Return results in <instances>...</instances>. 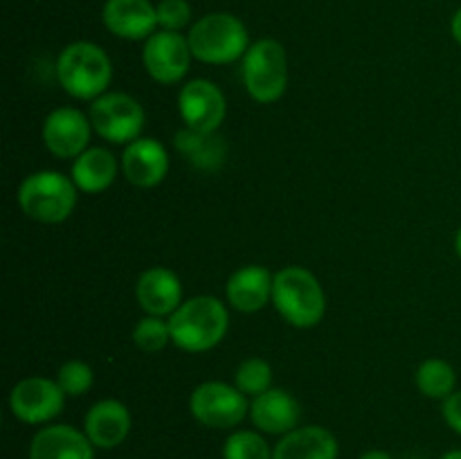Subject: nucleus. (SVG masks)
<instances>
[{"label": "nucleus", "instance_id": "423d86ee", "mask_svg": "<svg viewBox=\"0 0 461 459\" xmlns=\"http://www.w3.org/2000/svg\"><path fill=\"white\" fill-rule=\"evenodd\" d=\"M243 86L257 104H275L288 88V54L275 39H261L243 57Z\"/></svg>", "mask_w": 461, "mask_h": 459}, {"label": "nucleus", "instance_id": "f8f14e48", "mask_svg": "<svg viewBox=\"0 0 461 459\" xmlns=\"http://www.w3.org/2000/svg\"><path fill=\"white\" fill-rule=\"evenodd\" d=\"M90 130H93L90 117L84 115L79 108H54L43 122V144L52 156L61 160L79 158L88 148Z\"/></svg>", "mask_w": 461, "mask_h": 459}, {"label": "nucleus", "instance_id": "f257e3e1", "mask_svg": "<svg viewBox=\"0 0 461 459\" xmlns=\"http://www.w3.org/2000/svg\"><path fill=\"white\" fill-rule=\"evenodd\" d=\"M171 345L187 354H203L219 345L230 328V313L219 297L198 295L185 300L169 315Z\"/></svg>", "mask_w": 461, "mask_h": 459}, {"label": "nucleus", "instance_id": "4468645a", "mask_svg": "<svg viewBox=\"0 0 461 459\" xmlns=\"http://www.w3.org/2000/svg\"><path fill=\"white\" fill-rule=\"evenodd\" d=\"M135 300L147 315L169 318L183 304V284L174 270L165 266H153L138 277Z\"/></svg>", "mask_w": 461, "mask_h": 459}, {"label": "nucleus", "instance_id": "cd10ccee", "mask_svg": "<svg viewBox=\"0 0 461 459\" xmlns=\"http://www.w3.org/2000/svg\"><path fill=\"white\" fill-rule=\"evenodd\" d=\"M158 27L167 32H180L192 21V7L187 0H160L156 4Z\"/></svg>", "mask_w": 461, "mask_h": 459}, {"label": "nucleus", "instance_id": "c756f323", "mask_svg": "<svg viewBox=\"0 0 461 459\" xmlns=\"http://www.w3.org/2000/svg\"><path fill=\"white\" fill-rule=\"evenodd\" d=\"M450 32H453V39L461 45V7L455 12L453 21H450Z\"/></svg>", "mask_w": 461, "mask_h": 459}, {"label": "nucleus", "instance_id": "6ab92c4d", "mask_svg": "<svg viewBox=\"0 0 461 459\" xmlns=\"http://www.w3.org/2000/svg\"><path fill=\"white\" fill-rule=\"evenodd\" d=\"M93 448L86 432L57 423L36 432L30 444V459H95Z\"/></svg>", "mask_w": 461, "mask_h": 459}, {"label": "nucleus", "instance_id": "9d476101", "mask_svg": "<svg viewBox=\"0 0 461 459\" xmlns=\"http://www.w3.org/2000/svg\"><path fill=\"white\" fill-rule=\"evenodd\" d=\"M192 48L180 32L160 30L149 36L142 50V61L149 76L162 86H174L189 72Z\"/></svg>", "mask_w": 461, "mask_h": 459}, {"label": "nucleus", "instance_id": "5701e85b", "mask_svg": "<svg viewBox=\"0 0 461 459\" xmlns=\"http://www.w3.org/2000/svg\"><path fill=\"white\" fill-rule=\"evenodd\" d=\"M414 382H417L419 392L428 399H448L457 385V374L450 363L441 358H428L419 364L417 374H414Z\"/></svg>", "mask_w": 461, "mask_h": 459}, {"label": "nucleus", "instance_id": "a878e982", "mask_svg": "<svg viewBox=\"0 0 461 459\" xmlns=\"http://www.w3.org/2000/svg\"><path fill=\"white\" fill-rule=\"evenodd\" d=\"M223 459H273V450L259 432L237 430L225 441Z\"/></svg>", "mask_w": 461, "mask_h": 459}, {"label": "nucleus", "instance_id": "7c9ffc66", "mask_svg": "<svg viewBox=\"0 0 461 459\" xmlns=\"http://www.w3.org/2000/svg\"><path fill=\"white\" fill-rule=\"evenodd\" d=\"M360 459H394V457H392L390 453H385V450H367Z\"/></svg>", "mask_w": 461, "mask_h": 459}, {"label": "nucleus", "instance_id": "1a4fd4ad", "mask_svg": "<svg viewBox=\"0 0 461 459\" xmlns=\"http://www.w3.org/2000/svg\"><path fill=\"white\" fill-rule=\"evenodd\" d=\"M66 392L57 381L45 376H30L16 382L9 394V410L18 421L39 426L57 418L66 405Z\"/></svg>", "mask_w": 461, "mask_h": 459}, {"label": "nucleus", "instance_id": "f3484780", "mask_svg": "<svg viewBox=\"0 0 461 459\" xmlns=\"http://www.w3.org/2000/svg\"><path fill=\"white\" fill-rule=\"evenodd\" d=\"M84 432L95 448H117L131 432L129 408L117 399L97 400L86 414Z\"/></svg>", "mask_w": 461, "mask_h": 459}, {"label": "nucleus", "instance_id": "2f4dec72", "mask_svg": "<svg viewBox=\"0 0 461 459\" xmlns=\"http://www.w3.org/2000/svg\"><path fill=\"white\" fill-rule=\"evenodd\" d=\"M441 459H461V448L459 450H450V453H446Z\"/></svg>", "mask_w": 461, "mask_h": 459}, {"label": "nucleus", "instance_id": "0eeeda50", "mask_svg": "<svg viewBox=\"0 0 461 459\" xmlns=\"http://www.w3.org/2000/svg\"><path fill=\"white\" fill-rule=\"evenodd\" d=\"M189 412L201 426L230 430L250 414V403L237 385L207 381L201 382L189 396Z\"/></svg>", "mask_w": 461, "mask_h": 459}, {"label": "nucleus", "instance_id": "412c9836", "mask_svg": "<svg viewBox=\"0 0 461 459\" xmlns=\"http://www.w3.org/2000/svg\"><path fill=\"white\" fill-rule=\"evenodd\" d=\"M122 166L117 165L115 156L108 148L88 147L79 158L72 162L70 178L75 180L77 189L84 194H102L115 183L117 171Z\"/></svg>", "mask_w": 461, "mask_h": 459}, {"label": "nucleus", "instance_id": "9b49d317", "mask_svg": "<svg viewBox=\"0 0 461 459\" xmlns=\"http://www.w3.org/2000/svg\"><path fill=\"white\" fill-rule=\"evenodd\" d=\"M178 111L185 126L203 133H214L223 124L228 102L219 86L210 79H192L180 88Z\"/></svg>", "mask_w": 461, "mask_h": 459}, {"label": "nucleus", "instance_id": "20e7f679", "mask_svg": "<svg viewBox=\"0 0 461 459\" xmlns=\"http://www.w3.org/2000/svg\"><path fill=\"white\" fill-rule=\"evenodd\" d=\"M189 48L194 58L212 66H228L246 57L250 50V36L241 18L228 12L207 14L189 30Z\"/></svg>", "mask_w": 461, "mask_h": 459}, {"label": "nucleus", "instance_id": "b1692460", "mask_svg": "<svg viewBox=\"0 0 461 459\" xmlns=\"http://www.w3.org/2000/svg\"><path fill=\"white\" fill-rule=\"evenodd\" d=\"M234 385L255 399L273 387V367L264 358H246L234 372Z\"/></svg>", "mask_w": 461, "mask_h": 459}, {"label": "nucleus", "instance_id": "473e14b6", "mask_svg": "<svg viewBox=\"0 0 461 459\" xmlns=\"http://www.w3.org/2000/svg\"><path fill=\"white\" fill-rule=\"evenodd\" d=\"M455 248H457V255H459V259H461V228H459V232H457V238H455Z\"/></svg>", "mask_w": 461, "mask_h": 459}, {"label": "nucleus", "instance_id": "39448f33", "mask_svg": "<svg viewBox=\"0 0 461 459\" xmlns=\"http://www.w3.org/2000/svg\"><path fill=\"white\" fill-rule=\"evenodd\" d=\"M77 184L59 171H36L30 174L18 187V205L39 223L57 225L72 216L77 207Z\"/></svg>", "mask_w": 461, "mask_h": 459}, {"label": "nucleus", "instance_id": "a211bd4d", "mask_svg": "<svg viewBox=\"0 0 461 459\" xmlns=\"http://www.w3.org/2000/svg\"><path fill=\"white\" fill-rule=\"evenodd\" d=\"M275 274L259 264L243 266L230 274L225 284V295L232 309L241 313H257L273 300Z\"/></svg>", "mask_w": 461, "mask_h": 459}, {"label": "nucleus", "instance_id": "bb28decb", "mask_svg": "<svg viewBox=\"0 0 461 459\" xmlns=\"http://www.w3.org/2000/svg\"><path fill=\"white\" fill-rule=\"evenodd\" d=\"M95 374L93 367L84 360H68L61 364L57 374V382L68 396H81L93 387Z\"/></svg>", "mask_w": 461, "mask_h": 459}, {"label": "nucleus", "instance_id": "aec40b11", "mask_svg": "<svg viewBox=\"0 0 461 459\" xmlns=\"http://www.w3.org/2000/svg\"><path fill=\"white\" fill-rule=\"evenodd\" d=\"M273 459H338V439L322 426L295 428L279 439Z\"/></svg>", "mask_w": 461, "mask_h": 459}, {"label": "nucleus", "instance_id": "4be33fe9", "mask_svg": "<svg viewBox=\"0 0 461 459\" xmlns=\"http://www.w3.org/2000/svg\"><path fill=\"white\" fill-rule=\"evenodd\" d=\"M176 148L201 171L219 169L228 156V147L216 130L203 133V130H194L189 126L176 133Z\"/></svg>", "mask_w": 461, "mask_h": 459}, {"label": "nucleus", "instance_id": "ddd939ff", "mask_svg": "<svg viewBox=\"0 0 461 459\" xmlns=\"http://www.w3.org/2000/svg\"><path fill=\"white\" fill-rule=\"evenodd\" d=\"M122 174L140 189L158 187L169 174V153L158 140L138 138L122 153Z\"/></svg>", "mask_w": 461, "mask_h": 459}, {"label": "nucleus", "instance_id": "2eb2a0df", "mask_svg": "<svg viewBox=\"0 0 461 459\" xmlns=\"http://www.w3.org/2000/svg\"><path fill=\"white\" fill-rule=\"evenodd\" d=\"M102 21L117 39L144 40L156 34L158 12L151 0H106Z\"/></svg>", "mask_w": 461, "mask_h": 459}, {"label": "nucleus", "instance_id": "f03ea898", "mask_svg": "<svg viewBox=\"0 0 461 459\" xmlns=\"http://www.w3.org/2000/svg\"><path fill=\"white\" fill-rule=\"evenodd\" d=\"M273 304L295 328L318 327L327 313V295L315 274L302 266H286L275 273Z\"/></svg>", "mask_w": 461, "mask_h": 459}, {"label": "nucleus", "instance_id": "393cba45", "mask_svg": "<svg viewBox=\"0 0 461 459\" xmlns=\"http://www.w3.org/2000/svg\"><path fill=\"white\" fill-rule=\"evenodd\" d=\"M133 342L144 354H158L171 345V328L169 320L158 318V315H147L140 320L133 328Z\"/></svg>", "mask_w": 461, "mask_h": 459}, {"label": "nucleus", "instance_id": "dca6fc26", "mask_svg": "<svg viewBox=\"0 0 461 459\" xmlns=\"http://www.w3.org/2000/svg\"><path fill=\"white\" fill-rule=\"evenodd\" d=\"M250 418L255 428H259L266 435L284 436L297 428L302 418V408L291 392L270 387L268 392L252 399Z\"/></svg>", "mask_w": 461, "mask_h": 459}, {"label": "nucleus", "instance_id": "c85d7f7f", "mask_svg": "<svg viewBox=\"0 0 461 459\" xmlns=\"http://www.w3.org/2000/svg\"><path fill=\"white\" fill-rule=\"evenodd\" d=\"M441 414H444V421L448 423L450 430H455L457 435H461V390L453 392L448 399H444Z\"/></svg>", "mask_w": 461, "mask_h": 459}, {"label": "nucleus", "instance_id": "7ed1b4c3", "mask_svg": "<svg viewBox=\"0 0 461 459\" xmlns=\"http://www.w3.org/2000/svg\"><path fill=\"white\" fill-rule=\"evenodd\" d=\"M57 79L70 97L95 102L108 93L113 79V63L99 45L77 40L66 45L57 58Z\"/></svg>", "mask_w": 461, "mask_h": 459}, {"label": "nucleus", "instance_id": "6e6552de", "mask_svg": "<svg viewBox=\"0 0 461 459\" xmlns=\"http://www.w3.org/2000/svg\"><path fill=\"white\" fill-rule=\"evenodd\" d=\"M90 124L99 138L113 144H131L142 138L144 108L126 93H104L90 104Z\"/></svg>", "mask_w": 461, "mask_h": 459}]
</instances>
